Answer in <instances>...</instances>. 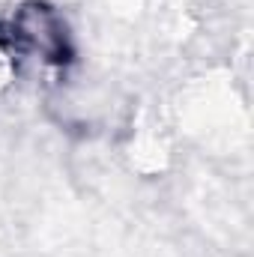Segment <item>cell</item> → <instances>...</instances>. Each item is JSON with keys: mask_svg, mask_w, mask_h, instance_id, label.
Returning a JSON list of instances; mask_svg holds the SVG:
<instances>
[{"mask_svg": "<svg viewBox=\"0 0 254 257\" xmlns=\"http://www.w3.org/2000/svg\"><path fill=\"white\" fill-rule=\"evenodd\" d=\"M12 39H18L27 51L39 54V57L48 60V63L63 60V54H66L63 21H60L48 6H39V3L24 6V9L15 15Z\"/></svg>", "mask_w": 254, "mask_h": 257, "instance_id": "6da1fadb", "label": "cell"}, {"mask_svg": "<svg viewBox=\"0 0 254 257\" xmlns=\"http://www.w3.org/2000/svg\"><path fill=\"white\" fill-rule=\"evenodd\" d=\"M12 72H15V63H12V51L6 48V42L0 39V90L12 81Z\"/></svg>", "mask_w": 254, "mask_h": 257, "instance_id": "7a4b0ae2", "label": "cell"}]
</instances>
